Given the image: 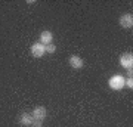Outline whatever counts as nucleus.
Returning <instances> with one entry per match:
<instances>
[{
  "mask_svg": "<svg viewBox=\"0 0 133 127\" xmlns=\"http://www.w3.org/2000/svg\"><path fill=\"white\" fill-rule=\"evenodd\" d=\"M27 3H28V5H34L36 2H34V0H27Z\"/></svg>",
  "mask_w": 133,
  "mask_h": 127,
  "instance_id": "nucleus-12",
  "label": "nucleus"
},
{
  "mask_svg": "<svg viewBox=\"0 0 133 127\" xmlns=\"http://www.w3.org/2000/svg\"><path fill=\"white\" fill-rule=\"evenodd\" d=\"M55 50H56V46H55V44H52V43L46 46V52H48V53H55Z\"/></svg>",
  "mask_w": 133,
  "mask_h": 127,
  "instance_id": "nucleus-9",
  "label": "nucleus"
},
{
  "mask_svg": "<svg viewBox=\"0 0 133 127\" xmlns=\"http://www.w3.org/2000/svg\"><path fill=\"white\" fill-rule=\"evenodd\" d=\"M31 127H43V121H37V120H34L33 126Z\"/></svg>",
  "mask_w": 133,
  "mask_h": 127,
  "instance_id": "nucleus-11",
  "label": "nucleus"
},
{
  "mask_svg": "<svg viewBox=\"0 0 133 127\" xmlns=\"http://www.w3.org/2000/svg\"><path fill=\"white\" fill-rule=\"evenodd\" d=\"M120 65L123 66L126 71H133V55L132 53H123L120 56Z\"/></svg>",
  "mask_w": 133,
  "mask_h": 127,
  "instance_id": "nucleus-2",
  "label": "nucleus"
},
{
  "mask_svg": "<svg viewBox=\"0 0 133 127\" xmlns=\"http://www.w3.org/2000/svg\"><path fill=\"white\" fill-rule=\"evenodd\" d=\"M30 50H31V55L34 58H43L44 53H46V46L37 42V43H34V44H31V49Z\"/></svg>",
  "mask_w": 133,
  "mask_h": 127,
  "instance_id": "nucleus-3",
  "label": "nucleus"
},
{
  "mask_svg": "<svg viewBox=\"0 0 133 127\" xmlns=\"http://www.w3.org/2000/svg\"><path fill=\"white\" fill-rule=\"evenodd\" d=\"M124 84H126V78H124L123 75H120V74L112 75V77L108 80V86L112 90H121L124 87Z\"/></svg>",
  "mask_w": 133,
  "mask_h": 127,
  "instance_id": "nucleus-1",
  "label": "nucleus"
},
{
  "mask_svg": "<svg viewBox=\"0 0 133 127\" xmlns=\"http://www.w3.org/2000/svg\"><path fill=\"white\" fill-rule=\"evenodd\" d=\"M118 24L120 27H123V28H132L133 27V15L132 14H124L120 16L118 19Z\"/></svg>",
  "mask_w": 133,
  "mask_h": 127,
  "instance_id": "nucleus-6",
  "label": "nucleus"
},
{
  "mask_svg": "<svg viewBox=\"0 0 133 127\" xmlns=\"http://www.w3.org/2000/svg\"><path fill=\"white\" fill-rule=\"evenodd\" d=\"M18 123L22 127H31V126H33V123H34V118H33V115H31V114L22 112V114H19Z\"/></svg>",
  "mask_w": 133,
  "mask_h": 127,
  "instance_id": "nucleus-5",
  "label": "nucleus"
},
{
  "mask_svg": "<svg viewBox=\"0 0 133 127\" xmlns=\"http://www.w3.org/2000/svg\"><path fill=\"white\" fill-rule=\"evenodd\" d=\"M124 86H127L130 90L133 89V78H132V77H130V78H126V84H124Z\"/></svg>",
  "mask_w": 133,
  "mask_h": 127,
  "instance_id": "nucleus-10",
  "label": "nucleus"
},
{
  "mask_svg": "<svg viewBox=\"0 0 133 127\" xmlns=\"http://www.w3.org/2000/svg\"><path fill=\"white\" fill-rule=\"evenodd\" d=\"M34 120H37V121H43L44 118L48 117V109L46 106H36L33 109V112H31Z\"/></svg>",
  "mask_w": 133,
  "mask_h": 127,
  "instance_id": "nucleus-4",
  "label": "nucleus"
},
{
  "mask_svg": "<svg viewBox=\"0 0 133 127\" xmlns=\"http://www.w3.org/2000/svg\"><path fill=\"white\" fill-rule=\"evenodd\" d=\"M68 64H70V66L74 68V70H81V68L84 66V61H83L78 55H71L70 59H68Z\"/></svg>",
  "mask_w": 133,
  "mask_h": 127,
  "instance_id": "nucleus-7",
  "label": "nucleus"
},
{
  "mask_svg": "<svg viewBox=\"0 0 133 127\" xmlns=\"http://www.w3.org/2000/svg\"><path fill=\"white\" fill-rule=\"evenodd\" d=\"M52 42H53L52 31L44 30V31H42V33H40V40H38V43H42V44H44V46H48V44H50Z\"/></svg>",
  "mask_w": 133,
  "mask_h": 127,
  "instance_id": "nucleus-8",
  "label": "nucleus"
}]
</instances>
